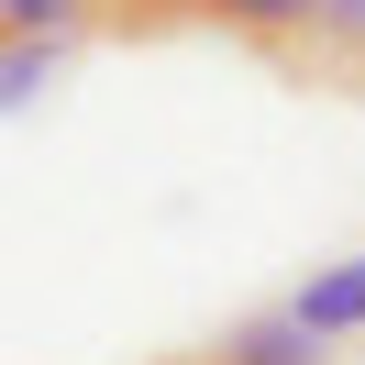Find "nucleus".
<instances>
[{"mask_svg":"<svg viewBox=\"0 0 365 365\" xmlns=\"http://www.w3.org/2000/svg\"><path fill=\"white\" fill-rule=\"evenodd\" d=\"M100 34H166V23H210L232 34V45H255L277 67V56L299 45V23H310V0H89Z\"/></svg>","mask_w":365,"mask_h":365,"instance_id":"1","label":"nucleus"},{"mask_svg":"<svg viewBox=\"0 0 365 365\" xmlns=\"http://www.w3.org/2000/svg\"><path fill=\"white\" fill-rule=\"evenodd\" d=\"M299 89H365V0H310L299 45L277 56Z\"/></svg>","mask_w":365,"mask_h":365,"instance_id":"2","label":"nucleus"},{"mask_svg":"<svg viewBox=\"0 0 365 365\" xmlns=\"http://www.w3.org/2000/svg\"><path fill=\"white\" fill-rule=\"evenodd\" d=\"M288 321H299V332H321V343H365V255L321 266L310 288L288 299Z\"/></svg>","mask_w":365,"mask_h":365,"instance_id":"3","label":"nucleus"},{"mask_svg":"<svg viewBox=\"0 0 365 365\" xmlns=\"http://www.w3.org/2000/svg\"><path fill=\"white\" fill-rule=\"evenodd\" d=\"M210 365H332V354H321V332H299L288 310H266V321H244V332H222Z\"/></svg>","mask_w":365,"mask_h":365,"instance_id":"4","label":"nucleus"},{"mask_svg":"<svg viewBox=\"0 0 365 365\" xmlns=\"http://www.w3.org/2000/svg\"><path fill=\"white\" fill-rule=\"evenodd\" d=\"M56 67H67V34H0V111H23Z\"/></svg>","mask_w":365,"mask_h":365,"instance_id":"5","label":"nucleus"},{"mask_svg":"<svg viewBox=\"0 0 365 365\" xmlns=\"http://www.w3.org/2000/svg\"><path fill=\"white\" fill-rule=\"evenodd\" d=\"M0 34H89V0H0Z\"/></svg>","mask_w":365,"mask_h":365,"instance_id":"6","label":"nucleus"},{"mask_svg":"<svg viewBox=\"0 0 365 365\" xmlns=\"http://www.w3.org/2000/svg\"><path fill=\"white\" fill-rule=\"evenodd\" d=\"M178 365H210V354H178Z\"/></svg>","mask_w":365,"mask_h":365,"instance_id":"7","label":"nucleus"}]
</instances>
